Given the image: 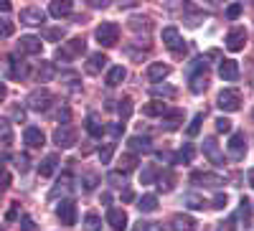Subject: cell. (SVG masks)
Wrapping results in <instances>:
<instances>
[{
	"instance_id": "18",
	"label": "cell",
	"mask_w": 254,
	"mask_h": 231,
	"mask_svg": "<svg viewBox=\"0 0 254 231\" xmlns=\"http://www.w3.org/2000/svg\"><path fill=\"white\" fill-rule=\"evenodd\" d=\"M71 10H74L71 0H54V3L49 5V13H51L54 18H64V15H69Z\"/></svg>"
},
{
	"instance_id": "13",
	"label": "cell",
	"mask_w": 254,
	"mask_h": 231,
	"mask_svg": "<svg viewBox=\"0 0 254 231\" xmlns=\"http://www.w3.org/2000/svg\"><path fill=\"white\" fill-rule=\"evenodd\" d=\"M247 44V31L244 28H231L226 33V49L229 51H242Z\"/></svg>"
},
{
	"instance_id": "8",
	"label": "cell",
	"mask_w": 254,
	"mask_h": 231,
	"mask_svg": "<svg viewBox=\"0 0 254 231\" xmlns=\"http://www.w3.org/2000/svg\"><path fill=\"white\" fill-rule=\"evenodd\" d=\"M56 216L64 226H74L76 224V203L74 201H61L56 208Z\"/></svg>"
},
{
	"instance_id": "35",
	"label": "cell",
	"mask_w": 254,
	"mask_h": 231,
	"mask_svg": "<svg viewBox=\"0 0 254 231\" xmlns=\"http://www.w3.org/2000/svg\"><path fill=\"white\" fill-rule=\"evenodd\" d=\"M186 206H188V208H196V211H201V208H206L208 203H206L198 193H188V196H186Z\"/></svg>"
},
{
	"instance_id": "40",
	"label": "cell",
	"mask_w": 254,
	"mask_h": 231,
	"mask_svg": "<svg viewBox=\"0 0 254 231\" xmlns=\"http://www.w3.org/2000/svg\"><path fill=\"white\" fill-rule=\"evenodd\" d=\"M13 31H15V26L10 23V20L8 18H0V38H10Z\"/></svg>"
},
{
	"instance_id": "57",
	"label": "cell",
	"mask_w": 254,
	"mask_h": 231,
	"mask_svg": "<svg viewBox=\"0 0 254 231\" xmlns=\"http://www.w3.org/2000/svg\"><path fill=\"white\" fill-rule=\"evenodd\" d=\"M10 10V3L8 0H0V13H8Z\"/></svg>"
},
{
	"instance_id": "6",
	"label": "cell",
	"mask_w": 254,
	"mask_h": 231,
	"mask_svg": "<svg viewBox=\"0 0 254 231\" xmlns=\"http://www.w3.org/2000/svg\"><path fill=\"white\" fill-rule=\"evenodd\" d=\"M244 155H247V137H244V132H234L229 140V158L239 163V160H244Z\"/></svg>"
},
{
	"instance_id": "32",
	"label": "cell",
	"mask_w": 254,
	"mask_h": 231,
	"mask_svg": "<svg viewBox=\"0 0 254 231\" xmlns=\"http://www.w3.org/2000/svg\"><path fill=\"white\" fill-rule=\"evenodd\" d=\"M158 183H160V185H158L160 191H165V193H168V191H173V183H176V175H173L171 171H165V173H160V175H158Z\"/></svg>"
},
{
	"instance_id": "36",
	"label": "cell",
	"mask_w": 254,
	"mask_h": 231,
	"mask_svg": "<svg viewBox=\"0 0 254 231\" xmlns=\"http://www.w3.org/2000/svg\"><path fill=\"white\" fill-rule=\"evenodd\" d=\"M150 92L153 94H163V97H168V99H171V97H176V89L173 87H165V84H150Z\"/></svg>"
},
{
	"instance_id": "59",
	"label": "cell",
	"mask_w": 254,
	"mask_h": 231,
	"mask_svg": "<svg viewBox=\"0 0 254 231\" xmlns=\"http://www.w3.org/2000/svg\"><path fill=\"white\" fill-rule=\"evenodd\" d=\"M122 201H132V191H125L122 193Z\"/></svg>"
},
{
	"instance_id": "30",
	"label": "cell",
	"mask_w": 254,
	"mask_h": 231,
	"mask_svg": "<svg viewBox=\"0 0 254 231\" xmlns=\"http://www.w3.org/2000/svg\"><path fill=\"white\" fill-rule=\"evenodd\" d=\"M87 132H89L92 137H102V135H104V124H99L97 115H89V117H87Z\"/></svg>"
},
{
	"instance_id": "60",
	"label": "cell",
	"mask_w": 254,
	"mask_h": 231,
	"mask_svg": "<svg viewBox=\"0 0 254 231\" xmlns=\"http://www.w3.org/2000/svg\"><path fill=\"white\" fill-rule=\"evenodd\" d=\"M18 216V211H15V208H10V211H8V221H13Z\"/></svg>"
},
{
	"instance_id": "11",
	"label": "cell",
	"mask_w": 254,
	"mask_h": 231,
	"mask_svg": "<svg viewBox=\"0 0 254 231\" xmlns=\"http://www.w3.org/2000/svg\"><path fill=\"white\" fill-rule=\"evenodd\" d=\"M203 155L214 163V165H224V153H221L219 142H216L214 137H206V140H203Z\"/></svg>"
},
{
	"instance_id": "50",
	"label": "cell",
	"mask_w": 254,
	"mask_h": 231,
	"mask_svg": "<svg viewBox=\"0 0 254 231\" xmlns=\"http://www.w3.org/2000/svg\"><path fill=\"white\" fill-rule=\"evenodd\" d=\"M20 231H36V224H33L31 216H23V219H20Z\"/></svg>"
},
{
	"instance_id": "45",
	"label": "cell",
	"mask_w": 254,
	"mask_h": 231,
	"mask_svg": "<svg viewBox=\"0 0 254 231\" xmlns=\"http://www.w3.org/2000/svg\"><path fill=\"white\" fill-rule=\"evenodd\" d=\"M28 165H31L28 155H15V168H18L20 173H26V171H28Z\"/></svg>"
},
{
	"instance_id": "28",
	"label": "cell",
	"mask_w": 254,
	"mask_h": 231,
	"mask_svg": "<svg viewBox=\"0 0 254 231\" xmlns=\"http://www.w3.org/2000/svg\"><path fill=\"white\" fill-rule=\"evenodd\" d=\"M137 208L142 214H153L155 208H158V196H153V193H147V196H142L140 201H137Z\"/></svg>"
},
{
	"instance_id": "46",
	"label": "cell",
	"mask_w": 254,
	"mask_h": 231,
	"mask_svg": "<svg viewBox=\"0 0 254 231\" xmlns=\"http://www.w3.org/2000/svg\"><path fill=\"white\" fill-rule=\"evenodd\" d=\"M122 130H125V124H120V122H112L110 127H104V132H110L112 137H120V135H122Z\"/></svg>"
},
{
	"instance_id": "5",
	"label": "cell",
	"mask_w": 254,
	"mask_h": 231,
	"mask_svg": "<svg viewBox=\"0 0 254 231\" xmlns=\"http://www.w3.org/2000/svg\"><path fill=\"white\" fill-rule=\"evenodd\" d=\"M51 102H54V97H51L49 89H36V92H31V97H28V107L36 110V112H46V110L51 107Z\"/></svg>"
},
{
	"instance_id": "25",
	"label": "cell",
	"mask_w": 254,
	"mask_h": 231,
	"mask_svg": "<svg viewBox=\"0 0 254 231\" xmlns=\"http://www.w3.org/2000/svg\"><path fill=\"white\" fill-rule=\"evenodd\" d=\"M168 74H171V69H168L165 64H150V66H147V79H150L153 84L163 81Z\"/></svg>"
},
{
	"instance_id": "24",
	"label": "cell",
	"mask_w": 254,
	"mask_h": 231,
	"mask_svg": "<svg viewBox=\"0 0 254 231\" xmlns=\"http://www.w3.org/2000/svg\"><path fill=\"white\" fill-rule=\"evenodd\" d=\"M56 165H59V155H54V153H51V155H46V158H44V163L38 165V173L44 175V178H51V175H54V171H56Z\"/></svg>"
},
{
	"instance_id": "14",
	"label": "cell",
	"mask_w": 254,
	"mask_h": 231,
	"mask_svg": "<svg viewBox=\"0 0 254 231\" xmlns=\"http://www.w3.org/2000/svg\"><path fill=\"white\" fill-rule=\"evenodd\" d=\"M107 224L115 229V231H125L127 229V214L122 211V208H110V211H107Z\"/></svg>"
},
{
	"instance_id": "29",
	"label": "cell",
	"mask_w": 254,
	"mask_h": 231,
	"mask_svg": "<svg viewBox=\"0 0 254 231\" xmlns=\"http://www.w3.org/2000/svg\"><path fill=\"white\" fill-rule=\"evenodd\" d=\"M125 76H127L125 66H112V69L107 71V87H117V84L125 81Z\"/></svg>"
},
{
	"instance_id": "55",
	"label": "cell",
	"mask_w": 254,
	"mask_h": 231,
	"mask_svg": "<svg viewBox=\"0 0 254 231\" xmlns=\"http://www.w3.org/2000/svg\"><path fill=\"white\" fill-rule=\"evenodd\" d=\"M13 119H18V122H23V119H26V110H20V107H15V110H13Z\"/></svg>"
},
{
	"instance_id": "10",
	"label": "cell",
	"mask_w": 254,
	"mask_h": 231,
	"mask_svg": "<svg viewBox=\"0 0 254 231\" xmlns=\"http://www.w3.org/2000/svg\"><path fill=\"white\" fill-rule=\"evenodd\" d=\"M190 183L208 185V188H221V185L226 183V178L219 175V173H193V175H190Z\"/></svg>"
},
{
	"instance_id": "47",
	"label": "cell",
	"mask_w": 254,
	"mask_h": 231,
	"mask_svg": "<svg viewBox=\"0 0 254 231\" xmlns=\"http://www.w3.org/2000/svg\"><path fill=\"white\" fill-rule=\"evenodd\" d=\"M219 231H237V219L229 216L224 224H219Z\"/></svg>"
},
{
	"instance_id": "53",
	"label": "cell",
	"mask_w": 254,
	"mask_h": 231,
	"mask_svg": "<svg viewBox=\"0 0 254 231\" xmlns=\"http://www.w3.org/2000/svg\"><path fill=\"white\" fill-rule=\"evenodd\" d=\"M8 185H10V175L8 173H0V193H3Z\"/></svg>"
},
{
	"instance_id": "9",
	"label": "cell",
	"mask_w": 254,
	"mask_h": 231,
	"mask_svg": "<svg viewBox=\"0 0 254 231\" xmlns=\"http://www.w3.org/2000/svg\"><path fill=\"white\" fill-rule=\"evenodd\" d=\"M163 44H165L168 49H171L173 54H181V51H186V46H183V38H181L178 28H173V26L163 28Z\"/></svg>"
},
{
	"instance_id": "23",
	"label": "cell",
	"mask_w": 254,
	"mask_h": 231,
	"mask_svg": "<svg viewBox=\"0 0 254 231\" xmlns=\"http://www.w3.org/2000/svg\"><path fill=\"white\" fill-rule=\"evenodd\" d=\"M104 66H107V56L104 54H92L87 61V74H99Z\"/></svg>"
},
{
	"instance_id": "31",
	"label": "cell",
	"mask_w": 254,
	"mask_h": 231,
	"mask_svg": "<svg viewBox=\"0 0 254 231\" xmlns=\"http://www.w3.org/2000/svg\"><path fill=\"white\" fill-rule=\"evenodd\" d=\"M0 142L3 145H10L13 142V127H10V122L0 117Z\"/></svg>"
},
{
	"instance_id": "61",
	"label": "cell",
	"mask_w": 254,
	"mask_h": 231,
	"mask_svg": "<svg viewBox=\"0 0 254 231\" xmlns=\"http://www.w3.org/2000/svg\"><path fill=\"white\" fill-rule=\"evenodd\" d=\"M249 185L254 188V168H252V171H249Z\"/></svg>"
},
{
	"instance_id": "16",
	"label": "cell",
	"mask_w": 254,
	"mask_h": 231,
	"mask_svg": "<svg viewBox=\"0 0 254 231\" xmlns=\"http://www.w3.org/2000/svg\"><path fill=\"white\" fill-rule=\"evenodd\" d=\"M41 38H36V36H20V41H18V49L23 51V54H31V56H36V54H41Z\"/></svg>"
},
{
	"instance_id": "58",
	"label": "cell",
	"mask_w": 254,
	"mask_h": 231,
	"mask_svg": "<svg viewBox=\"0 0 254 231\" xmlns=\"http://www.w3.org/2000/svg\"><path fill=\"white\" fill-rule=\"evenodd\" d=\"M5 97H8V89H5V84H3V81H0V102H3Z\"/></svg>"
},
{
	"instance_id": "4",
	"label": "cell",
	"mask_w": 254,
	"mask_h": 231,
	"mask_svg": "<svg viewBox=\"0 0 254 231\" xmlns=\"http://www.w3.org/2000/svg\"><path fill=\"white\" fill-rule=\"evenodd\" d=\"M94 36H97V41H99L102 46L110 49V46H115L117 41H120V26L117 23H102Z\"/></svg>"
},
{
	"instance_id": "37",
	"label": "cell",
	"mask_w": 254,
	"mask_h": 231,
	"mask_svg": "<svg viewBox=\"0 0 254 231\" xmlns=\"http://www.w3.org/2000/svg\"><path fill=\"white\" fill-rule=\"evenodd\" d=\"M99 229H102V219L99 216L89 214L87 219H84V231H99Z\"/></svg>"
},
{
	"instance_id": "38",
	"label": "cell",
	"mask_w": 254,
	"mask_h": 231,
	"mask_svg": "<svg viewBox=\"0 0 254 231\" xmlns=\"http://www.w3.org/2000/svg\"><path fill=\"white\" fill-rule=\"evenodd\" d=\"M201 122H203V115H196L193 119H190V124H188V137H196L198 132H201Z\"/></svg>"
},
{
	"instance_id": "27",
	"label": "cell",
	"mask_w": 254,
	"mask_h": 231,
	"mask_svg": "<svg viewBox=\"0 0 254 231\" xmlns=\"http://www.w3.org/2000/svg\"><path fill=\"white\" fill-rule=\"evenodd\" d=\"M158 175H160L158 165H145V168H142V173H140V183H142V185H150V183L158 180Z\"/></svg>"
},
{
	"instance_id": "20",
	"label": "cell",
	"mask_w": 254,
	"mask_h": 231,
	"mask_svg": "<svg viewBox=\"0 0 254 231\" xmlns=\"http://www.w3.org/2000/svg\"><path fill=\"white\" fill-rule=\"evenodd\" d=\"M181 124H183V112H181V110H173V112H165V115H163V127H165V130L173 132V130L181 127Z\"/></svg>"
},
{
	"instance_id": "56",
	"label": "cell",
	"mask_w": 254,
	"mask_h": 231,
	"mask_svg": "<svg viewBox=\"0 0 254 231\" xmlns=\"http://www.w3.org/2000/svg\"><path fill=\"white\" fill-rule=\"evenodd\" d=\"M158 158L165 160V163H173V155H171V153H158Z\"/></svg>"
},
{
	"instance_id": "12",
	"label": "cell",
	"mask_w": 254,
	"mask_h": 231,
	"mask_svg": "<svg viewBox=\"0 0 254 231\" xmlns=\"http://www.w3.org/2000/svg\"><path fill=\"white\" fill-rule=\"evenodd\" d=\"M20 23L23 26H41V23H46V13L41 8H23L20 10Z\"/></svg>"
},
{
	"instance_id": "33",
	"label": "cell",
	"mask_w": 254,
	"mask_h": 231,
	"mask_svg": "<svg viewBox=\"0 0 254 231\" xmlns=\"http://www.w3.org/2000/svg\"><path fill=\"white\" fill-rule=\"evenodd\" d=\"M38 76H41V81H51V79L56 76V69H54L51 61H41V66H38Z\"/></svg>"
},
{
	"instance_id": "62",
	"label": "cell",
	"mask_w": 254,
	"mask_h": 231,
	"mask_svg": "<svg viewBox=\"0 0 254 231\" xmlns=\"http://www.w3.org/2000/svg\"><path fill=\"white\" fill-rule=\"evenodd\" d=\"M3 163H5V155H0V173H3Z\"/></svg>"
},
{
	"instance_id": "43",
	"label": "cell",
	"mask_w": 254,
	"mask_h": 231,
	"mask_svg": "<svg viewBox=\"0 0 254 231\" xmlns=\"http://www.w3.org/2000/svg\"><path fill=\"white\" fill-rule=\"evenodd\" d=\"M242 10H244V5H242V3L229 5V8H226V18H229V20H237V18L242 15Z\"/></svg>"
},
{
	"instance_id": "1",
	"label": "cell",
	"mask_w": 254,
	"mask_h": 231,
	"mask_svg": "<svg viewBox=\"0 0 254 231\" xmlns=\"http://www.w3.org/2000/svg\"><path fill=\"white\" fill-rule=\"evenodd\" d=\"M84 49H87L84 38H71V41H66V44H61L54 56H56V61H74L76 56L84 54Z\"/></svg>"
},
{
	"instance_id": "21",
	"label": "cell",
	"mask_w": 254,
	"mask_h": 231,
	"mask_svg": "<svg viewBox=\"0 0 254 231\" xmlns=\"http://www.w3.org/2000/svg\"><path fill=\"white\" fill-rule=\"evenodd\" d=\"M23 140H26V145H31V148H41V145L46 142L44 132H41L38 127H26V132H23Z\"/></svg>"
},
{
	"instance_id": "7",
	"label": "cell",
	"mask_w": 254,
	"mask_h": 231,
	"mask_svg": "<svg viewBox=\"0 0 254 231\" xmlns=\"http://www.w3.org/2000/svg\"><path fill=\"white\" fill-rule=\"evenodd\" d=\"M54 142L59 145V148H71V145H76V130L71 127V124H61V127H56V132H54Z\"/></svg>"
},
{
	"instance_id": "15",
	"label": "cell",
	"mask_w": 254,
	"mask_h": 231,
	"mask_svg": "<svg viewBox=\"0 0 254 231\" xmlns=\"http://www.w3.org/2000/svg\"><path fill=\"white\" fill-rule=\"evenodd\" d=\"M219 76L224 81H237L239 79V64H237V61H231V58H224L221 66H219Z\"/></svg>"
},
{
	"instance_id": "54",
	"label": "cell",
	"mask_w": 254,
	"mask_h": 231,
	"mask_svg": "<svg viewBox=\"0 0 254 231\" xmlns=\"http://www.w3.org/2000/svg\"><path fill=\"white\" fill-rule=\"evenodd\" d=\"M94 183H97V178L94 175H87V178H84V191H92Z\"/></svg>"
},
{
	"instance_id": "34",
	"label": "cell",
	"mask_w": 254,
	"mask_h": 231,
	"mask_svg": "<svg viewBox=\"0 0 254 231\" xmlns=\"http://www.w3.org/2000/svg\"><path fill=\"white\" fill-rule=\"evenodd\" d=\"M193 155H196V150L190 148V145H186V148H181V150L173 155V165H176V163H190V160H193Z\"/></svg>"
},
{
	"instance_id": "41",
	"label": "cell",
	"mask_w": 254,
	"mask_h": 231,
	"mask_svg": "<svg viewBox=\"0 0 254 231\" xmlns=\"http://www.w3.org/2000/svg\"><path fill=\"white\" fill-rule=\"evenodd\" d=\"M112 153H115V145H104V148L99 150V160H102V165H107V163L112 160Z\"/></svg>"
},
{
	"instance_id": "49",
	"label": "cell",
	"mask_w": 254,
	"mask_h": 231,
	"mask_svg": "<svg viewBox=\"0 0 254 231\" xmlns=\"http://www.w3.org/2000/svg\"><path fill=\"white\" fill-rule=\"evenodd\" d=\"M107 180H110L115 188H125V178H122L120 173H110V175H107Z\"/></svg>"
},
{
	"instance_id": "42",
	"label": "cell",
	"mask_w": 254,
	"mask_h": 231,
	"mask_svg": "<svg viewBox=\"0 0 254 231\" xmlns=\"http://www.w3.org/2000/svg\"><path fill=\"white\" fill-rule=\"evenodd\" d=\"M130 28L132 31H140V28H150V20H147V18H130Z\"/></svg>"
},
{
	"instance_id": "63",
	"label": "cell",
	"mask_w": 254,
	"mask_h": 231,
	"mask_svg": "<svg viewBox=\"0 0 254 231\" xmlns=\"http://www.w3.org/2000/svg\"><path fill=\"white\" fill-rule=\"evenodd\" d=\"M252 115H254V112H252Z\"/></svg>"
},
{
	"instance_id": "52",
	"label": "cell",
	"mask_w": 254,
	"mask_h": 231,
	"mask_svg": "<svg viewBox=\"0 0 254 231\" xmlns=\"http://www.w3.org/2000/svg\"><path fill=\"white\" fill-rule=\"evenodd\" d=\"M226 201H229V198H226V193H219L214 201H211V203H214L211 208H224V206H226Z\"/></svg>"
},
{
	"instance_id": "48",
	"label": "cell",
	"mask_w": 254,
	"mask_h": 231,
	"mask_svg": "<svg viewBox=\"0 0 254 231\" xmlns=\"http://www.w3.org/2000/svg\"><path fill=\"white\" fill-rule=\"evenodd\" d=\"M216 130H219V132H231V122H229L226 117H219V119H216Z\"/></svg>"
},
{
	"instance_id": "51",
	"label": "cell",
	"mask_w": 254,
	"mask_h": 231,
	"mask_svg": "<svg viewBox=\"0 0 254 231\" xmlns=\"http://www.w3.org/2000/svg\"><path fill=\"white\" fill-rule=\"evenodd\" d=\"M135 231H163V226L160 224H137Z\"/></svg>"
},
{
	"instance_id": "26",
	"label": "cell",
	"mask_w": 254,
	"mask_h": 231,
	"mask_svg": "<svg viewBox=\"0 0 254 231\" xmlns=\"http://www.w3.org/2000/svg\"><path fill=\"white\" fill-rule=\"evenodd\" d=\"M137 168V155L135 153H125L120 158V173H132Z\"/></svg>"
},
{
	"instance_id": "22",
	"label": "cell",
	"mask_w": 254,
	"mask_h": 231,
	"mask_svg": "<svg viewBox=\"0 0 254 231\" xmlns=\"http://www.w3.org/2000/svg\"><path fill=\"white\" fill-rule=\"evenodd\" d=\"M173 231H196V221L186 214H176L173 216Z\"/></svg>"
},
{
	"instance_id": "39",
	"label": "cell",
	"mask_w": 254,
	"mask_h": 231,
	"mask_svg": "<svg viewBox=\"0 0 254 231\" xmlns=\"http://www.w3.org/2000/svg\"><path fill=\"white\" fill-rule=\"evenodd\" d=\"M117 110H120V117L127 119V117L132 115V99H130V97H125V99L120 102V107H117Z\"/></svg>"
},
{
	"instance_id": "19",
	"label": "cell",
	"mask_w": 254,
	"mask_h": 231,
	"mask_svg": "<svg viewBox=\"0 0 254 231\" xmlns=\"http://www.w3.org/2000/svg\"><path fill=\"white\" fill-rule=\"evenodd\" d=\"M127 145L132 148V153H150L153 150L150 137H142V135H132L130 140H127Z\"/></svg>"
},
{
	"instance_id": "44",
	"label": "cell",
	"mask_w": 254,
	"mask_h": 231,
	"mask_svg": "<svg viewBox=\"0 0 254 231\" xmlns=\"http://www.w3.org/2000/svg\"><path fill=\"white\" fill-rule=\"evenodd\" d=\"M44 38H49V41H61V38H64V28H46V31H44Z\"/></svg>"
},
{
	"instance_id": "3",
	"label": "cell",
	"mask_w": 254,
	"mask_h": 231,
	"mask_svg": "<svg viewBox=\"0 0 254 231\" xmlns=\"http://www.w3.org/2000/svg\"><path fill=\"white\" fill-rule=\"evenodd\" d=\"M216 104H219L221 112H237V110L242 107V94H239L237 89H224V92L219 94Z\"/></svg>"
},
{
	"instance_id": "2",
	"label": "cell",
	"mask_w": 254,
	"mask_h": 231,
	"mask_svg": "<svg viewBox=\"0 0 254 231\" xmlns=\"http://www.w3.org/2000/svg\"><path fill=\"white\" fill-rule=\"evenodd\" d=\"M190 92L193 94H201L206 87H208V76H206V61L203 58H198V61H193V69H190Z\"/></svg>"
},
{
	"instance_id": "17",
	"label": "cell",
	"mask_w": 254,
	"mask_h": 231,
	"mask_svg": "<svg viewBox=\"0 0 254 231\" xmlns=\"http://www.w3.org/2000/svg\"><path fill=\"white\" fill-rule=\"evenodd\" d=\"M165 112H168V104L160 102V99H153V102L142 104V115L145 117H163Z\"/></svg>"
}]
</instances>
